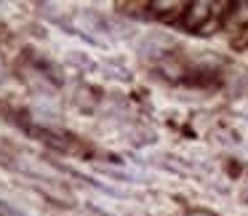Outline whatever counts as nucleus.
<instances>
[{
  "label": "nucleus",
  "instance_id": "nucleus-1",
  "mask_svg": "<svg viewBox=\"0 0 248 216\" xmlns=\"http://www.w3.org/2000/svg\"><path fill=\"white\" fill-rule=\"evenodd\" d=\"M93 211H96L99 216H112V214H107V211H102V208H93Z\"/></svg>",
  "mask_w": 248,
  "mask_h": 216
}]
</instances>
